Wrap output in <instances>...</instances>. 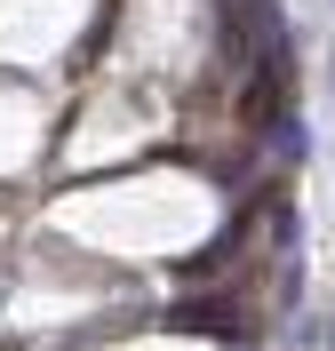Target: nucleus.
I'll return each instance as SVG.
<instances>
[{
	"instance_id": "nucleus-1",
	"label": "nucleus",
	"mask_w": 335,
	"mask_h": 351,
	"mask_svg": "<svg viewBox=\"0 0 335 351\" xmlns=\"http://www.w3.org/2000/svg\"><path fill=\"white\" fill-rule=\"evenodd\" d=\"M168 319H176V328H200V335H232V343H240V328H247L232 304H176Z\"/></svg>"
}]
</instances>
